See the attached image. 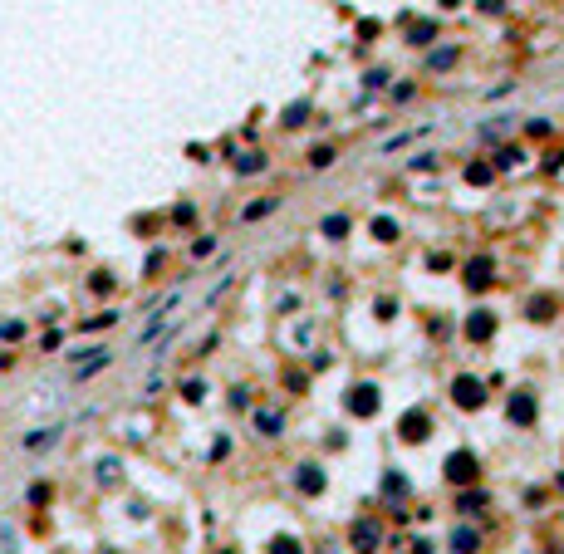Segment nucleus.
Returning <instances> with one entry per match:
<instances>
[{
	"mask_svg": "<svg viewBox=\"0 0 564 554\" xmlns=\"http://www.w3.org/2000/svg\"><path fill=\"white\" fill-rule=\"evenodd\" d=\"M471 544H476V534H471V530H461V534H451V549H456V554H471Z\"/></svg>",
	"mask_w": 564,
	"mask_h": 554,
	"instance_id": "nucleus-1",
	"label": "nucleus"
}]
</instances>
